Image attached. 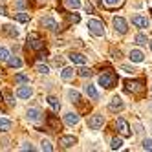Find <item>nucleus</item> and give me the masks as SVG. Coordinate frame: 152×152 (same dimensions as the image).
Masks as SVG:
<instances>
[{"label":"nucleus","mask_w":152,"mask_h":152,"mask_svg":"<svg viewBox=\"0 0 152 152\" xmlns=\"http://www.w3.org/2000/svg\"><path fill=\"white\" fill-rule=\"evenodd\" d=\"M59 145L62 148H72L73 145H77V137H75V136H62L59 139Z\"/></svg>","instance_id":"obj_8"},{"label":"nucleus","mask_w":152,"mask_h":152,"mask_svg":"<svg viewBox=\"0 0 152 152\" xmlns=\"http://www.w3.org/2000/svg\"><path fill=\"white\" fill-rule=\"evenodd\" d=\"M114 28H115V31H119V33H121V35H125L126 31H128L126 20H125L123 17H115V18H114Z\"/></svg>","instance_id":"obj_7"},{"label":"nucleus","mask_w":152,"mask_h":152,"mask_svg":"<svg viewBox=\"0 0 152 152\" xmlns=\"http://www.w3.org/2000/svg\"><path fill=\"white\" fill-rule=\"evenodd\" d=\"M61 77H62V81H72L75 77V70L73 68H62Z\"/></svg>","instance_id":"obj_16"},{"label":"nucleus","mask_w":152,"mask_h":152,"mask_svg":"<svg viewBox=\"0 0 152 152\" xmlns=\"http://www.w3.org/2000/svg\"><path fill=\"white\" fill-rule=\"evenodd\" d=\"M84 94L90 97V99H99V92L95 90V86H92V84H86L84 86Z\"/></svg>","instance_id":"obj_15"},{"label":"nucleus","mask_w":152,"mask_h":152,"mask_svg":"<svg viewBox=\"0 0 152 152\" xmlns=\"http://www.w3.org/2000/svg\"><path fill=\"white\" fill-rule=\"evenodd\" d=\"M64 4L70 9H77V7H81V0H64Z\"/></svg>","instance_id":"obj_24"},{"label":"nucleus","mask_w":152,"mask_h":152,"mask_svg":"<svg viewBox=\"0 0 152 152\" xmlns=\"http://www.w3.org/2000/svg\"><path fill=\"white\" fill-rule=\"evenodd\" d=\"M64 123H66V125H77L79 123V115L73 114V112H70V114L64 115Z\"/></svg>","instance_id":"obj_18"},{"label":"nucleus","mask_w":152,"mask_h":152,"mask_svg":"<svg viewBox=\"0 0 152 152\" xmlns=\"http://www.w3.org/2000/svg\"><path fill=\"white\" fill-rule=\"evenodd\" d=\"M84 9H86L88 13H92V11H94V6H92L90 2H86V4H84Z\"/></svg>","instance_id":"obj_38"},{"label":"nucleus","mask_w":152,"mask_h":152,"mask_svg":"<svg viewBox=\"0 0 152 152\" xmlns=\"http://www.w3.org/2000/svg\"><path fill=\"white\" fill-rule=\"evenodd\" d=\"M0 15H6V7L4 6H0Z\"/></svg>","instance_id":"obj_42"},{"label":"nucleus","mask_w":152,"mask_h":152,"mask_svg":"<svg viewBox=\"0 0 152 152\" xmlns=\"http://www.w3.org/2000/svg\"><path fill=\"white\" fill-rule=\"evenodd\" d=\"M15 6H17L18 9H22V7L28 6V0H15Z\"/></svg>","instance_id":"obj_34"},{"label":"nucleus","mask_w":152,"mask_h":152,"mask_svg":"<svg viewBox=\"0 0 152 152\" xmlns=\"http://www.w3.org/2000/svg\"><path fill=\"white\" fill-rule=\"evenodd\" d=\"M4 31H6V33H9L11 37H17V35H18V31H17V29H13L11 26H4Z\"/></svg>","instance_id":"obj_31"},{"label":"nucleus","mask_w":152,"mask_h":152,"mask_svg":"<svg viewBox=\"0 0 152 152\" xmlns=\"http://www.w3.org/2000/svg\"><path fill=\"white\" fill-rule=\"evenodd\" d=\"M88 29H90V33L95 35V37H103L104 35V24L101 22V20H97V18H90L88 20Z\"/></svg>","instance_id":"obj_1"},{"label":"nucleus","mask_w":152,"mask_h":152,"mask_svg":"<svg viewBox=\"0 0 152 152\" xmlns=\"http://www.w3.org/2000/svg\"><path fill=\"white\" fill-rule=\"evenodd\" d=\"M48 103H50V106L53 108V110H61V103H59V99H57V97H53V95H50L48 97Z\"/></svg>","instance_id":"obj_22"},{"label":"nucleus","mask_w":152,"mask_h":152,"mask_svg":"<svg viewBox=\"0 0 152 152\" xmlns=\"http://www.w3.org/2000/svg\"><path fill=\"white\" fill-rule=\"evenodd\" d=\"M37 57H39L40 61H42V59H46V57H48V51H46V50H44V51H39V55H37Z\"/></svg>","instance_id":"obj_39"},{"label":"nucleus","mask_w":152,"mask_h":152,"mask_svg":"<svg viewBox=\"0 0 152 152\" xmlns=\"http://www.w3.org/2000/svg\"><path fill=\"white\" fill-rule=\"evenodd\" d=\"M6 101H7L9 106H13V104H15V101H13V97H11V95H7V97H6Z\"/></svg>","instance_id":"obj_40"},{"label":"nucleus","mask_w":152,"mask_h":152,"mask_svg":"<svg viewBox=\"0 0 152 152\" xmlns=\"http://www.w3.org/2000/svg\"><path fill=\"white\" fill-rule=\"evenodd\" d=\"M15 18L18 20V22H28V20H29V15H28V13H24V11H20V13H17V15H15Z\"/></svg>","instance_id":"obj_27"},{"label":"nucleus","mask_w":152,"mask_h":152,"mask_svg":"<svg viewBox=\"0 0 152 152\" xmlns=\"http://www.w3.org/2000/svg\"><path fill=\"white\" fill-rule=\"evenodd\" d=\"M143 148L152 152V139H145V141H143Z\"/></svg>","instance_id":"obj_35"},{"label":"nucleus","mask_w":152,"mask_h":152,"mask_svg":"<svg viewBox=\"0 0 152 152\" xmlns=\"http://www.w3.org/2000/svg\"><path fill=\"white\" fill-rule=\"evenodd\" d=\"M117 77L112 73V72H108V73H101L99 75V84L104 86V88H114V84H115Z\"/></svg>","instance_id":"obj_2"},{"label":"nucleus","mask_w":152,"mask_h":152,"mask_svg":"<svg viewBox=\"0 0 152 152\" xmlns=\"http://www.w3.org/2000/svg\"><path fill=\"white\" fill-rule=\"evenodd\" d=\"M123 108H125V103H123L121 97H114L112 103L108 104V110L110 112H119V110H123Z\"/></svg>","instance_id":"obj_9"},{"label":"nucleus","mask_w":152,"mask_h":152,"mask_svg":"<svg viewBox=\"0 0 152 152\" xmlns=\"http://www.w3.org/2000/svg\"><path fill=\"white\" fill-rule=\"evenodd\" d=\"M28 148H29V150H35V148H33V147H31V145H28V143H24V147H22V150H28Z\"/></svg>","instance_id":"obj_41"},{"label":"nucleus","mask_w":152,"mask_h":152,"mask_svg":"<svg viewBox=\"0 0 152 152\" xmlns=\"http://www.w3.org/2000/svg\"><path fill=\"white\" fill-rule=\"evenodd\" d=\"M4 99V95H2V92H0V101H2Z\"/></svg>","instance_id":"obj_43"},{"label":"nucleus","mask_w":152,"mask_h":152,"mask_svg":"<svg viewBox=\"0 0 152 152\" xmlns=\"http://www.w3.org/2000/svg\"><path fill=\"white\" fill-rule=\"evenodd\" d=\"M7 59H9V50L0 48V61H7Z\"/></svg>","instance_id":"obj_30"},{"label":"nucleus","mask_w":152,"mask_h":152,"mask_svg":"<svg viewBox=\"0 0 152 152\" xmlns=\"http://www.w3.org/2000/svg\"><path fill=\"white\" fill-rule=\"evenodd\" d=\"M70 61L73 64H81V66H84V64L88 62V57H84L83 53H70Z\"/></svg>","instance_id":"obj_11"},{"label":"nucleus","mask_w":152,"mask_h":152,"mask_svg":"<svg viewBox=\"0 0 152 152\" xmlns=\"http://www.w3.org/2000/svg\"><path fill=\"white\" fill-rule=\"evenodd\" d=\"M123 2H125V0H103L104 7H108V9H115L119 6H123Z\"/></svg>","instance_id":"obj_19"},{"label":"nucleus","mask_w":152,"mask_h":152,"mask_svg":"<svg viewBox=\"0 0 152 152\" xmlns=\"http://www.w3.org/2000/svg\"><path fill=\"white\" fill-rule=\"evenodd\" d=\"M15 81L17 83H29V77L24 73H18V75H15Z\"/></svg>","instance_id":"obj_29"},{"label":"nucleus","mask_w":152,"mask_h":152,"mask_svg":"<svg viewBox=\"0 0 152 152\" xmlns=\"http://www.w3.org/2000/svg\"><path fill=\"white\" fill-rule=\"evenodd\" d=\"M40 145H42V150H48V152H51V150H53V147H51V143H50V141H46V139H44V141H42V143H40Z\"/></svg>","instance_id":"obj_33"},{"label":"nucleus","mask_w":152,"mask_h":152,"mask_svg":"<svg viewBox=\"0 0 152 152\" xmlns=\"http://www.w3.org/2000/svg\"><path fill=\"white\" fill-rule=\"evenodd\" d=\"M136 42H137L139 46L147 44V42H148V40H147V35H145V33H137V35H136Z\"/></svg>","instance_id":"obj_26"},{"label":"nucleus","mask_w":152,"mask_h":152,"mask_svg":"<svg viewBox=\"0 0 152 152\" xmlns=\"http://www.w3.org/2000/svg\"><path fill=\"white\" fill-rule=\"evenodd\" d=\"M11 128V121L9 119H0V132H7Z\"/></svg>","instance_id":"obj_23"},{"label":"nucleus","mask_w":152,"mask_h":152,"mask_svg":"<svg viewBox=\"0 0 152 152\" xmlns=\"http://www.w3.org/2000/svg\"><path fill=\"white\" fill-rule=\"evenodd\" d=\"M37 72H39V73H48L50 68H48V66H42V64H40V66H37Z\"/></svg>","instance_id":"obj_37"},{"label":"nucleus","mask_w":152,"mask_h":152,"mask_svg":"<svg viewBox=\"0 0 152 152\" xmlns=\"http://www.w3.org/2000/svg\"><path fill=\"white\" fill-rule=\"evenodd\" d=\"M28 46L33 48V50H42V46H44V40L39 37V33H29V35H28Z\"/></svg>","instance_id":"obj_4"},{"label":"nucleus","mask_w":152,"mask_h":152,"mask_svg":"<svg viewBox=\"0 0 152 152\" xmlns=\"http://www.w3.org/2000/svg\"><path fill=\"white\" fill-rule=\"evenodd\" d=\"M103 123H104V117H103L101 114H94V115L88 119V126H90L92 130L101 128V126H103Z\"/></svg>","instance_id":"obj_5"},{"label":"nucleus","mask_w":152,"mask_h":152,"mask_svg":"<svg viewBox=\"0 0 152 152\" xmlns=\"http://www.w3.org/2000/svg\"><path fill=\"white\" fill-rule=\"evenodd\" d=\"M125 86H126V90L132 92V94H143V90H145V83L139 81V79L137 81H126Z\"/></svg>","instance_id":"obj_3"},{"label":"nucleus","mask_w":152,"mask_h":152,"mask_svg":"<svg viewBox=\"0 0 152 152\" xmlns=\"http://www.w3.org/2000/svg\"><path fill=\"white\" fill-rule=\"evenodd\" d=\"M68 97L72 99V103H79L81 94H79V92H75V90H70V92H68Z\"/></svg>","instance_id":"obj_25"},{"label":"nucleus","mask_w":152,"mask_h":152,"mask_svg":"<svg viewBox=\"0 0 152 152\" xmlns=\"http://www.w3.org/2000/svg\"><path fill=\"white\" fill-rule=\"evenodd\" d=\"M132 24L137 26V28H148V18L141 17V15H136V17H132Z\"/></svg>","instance_id":"obj_14"},{"label":"nucleus","mask_w":152,"mask_h":152,"mask_svg":"<svg viewBox=\"0 0 152 152\" xmlns=\"http://www.w3.org/2000/svg\"><path fill=\"white\" fill-rule=\"evenodd\" d=\"M115 128H117V132L121 134V136H125V137L130 136V126H128V123L125 121L123 117H119L117 121H115Z\"/></svg>","instance_id":"obj_6"},{"label":"nucleus","mask_w":152,"mask_h":152,"mask_svg":"<svg viewBox=\"0 0 152 152\" xmlns=\"http://www.w3.org/2000/svg\"><path fill=\"white\" fill-rule=\"evenodd\" d=\"M79 75H81V77H90V75H92V70H90V68H81V70H79Z\"/></svg>","instance_id":"obj_32"},{"label":"nucleus","mask_w":152,"mask_h":152,"mask_svg":"<svg viewBox=\"0 0 152 152\" xmlns=\"http://www.w3.org/2000/svg\"><path fill=\"white\" fill-rule=\"evenodd\" d=\"M150 50H152V42H150Z\"/></svg>","instance_id":"obj_44"},{"label":"nucleus","mask_w":152,"mask_h":152,"mask_svg":"<svg viewBox=\"0 0 152 152\" xmlns=\"http://www.w3.org/2000/svg\"><path fill=\"white\" fill-rule=\"evenodd\" d=\"M40 24L44 26V28H48L50 31H57V29H59L57 22H55V20H53L51 17H46V18H42V20H40Z\"/></svg>","instance_id":"obj_12"},{"label":"nucleus","mask_w":152,"mask_h":152,"mask_svg":"<svg viewBox=\"0 0 152 152\" xmlns=\"http://www.w3.org/2000/svg\"><path fill=\"white\" fill-rule=\"evenodd\" d=\"M68 20H70V22H73V24H77L81 18H79V15H73L72 13V15H68Z\"/></svg>","instance_id":"obj_36"},{"label":"nucleus","mask_w":152,"mask_h":152,"mask_svg":"<svg viewBox=\"0 0 152 152\" xmlns=\"http://www.w3.org/2000/svg\"><path fill=\"white\" fill-rule=\"evenodd\" d=\"M28 119H29V121H33V123H39L40 119H42V112L37 110V108H29V110H28Z\"/></svg>","instance_id":"obj_13"},{"label":"nucleus","mask_w":152,"mask_h":152,"mask_svg":"<svg viewBox=\"0 0 152 152\" xmlns=\"http://www.w3.org/2000/svg\"><path fill=\"white\" fill-rule=\"evenodd\" d=\"M145 55H143V51H139V50H132L130 51V61L132 62H143Z\"/></svg>","instance_id":"obj_17"},{"label":"nucleus","mask_w":152,"mask_h":152,"mask_svg":"<svg viewBox=\"0 0 152 152\" xmlns=\"http://www.w3.org/2000/svg\"><path fill=\"white\" fill-rule=\"evenodd\" d=\"M121 145H123V141L119 139V137H115V139H112L110 148H112V150H117V148H121Z\"/></svg>","instance_id":"obj_28"},{"label":"nucleus","mask_w":152,"mask_h":152,"mask_svg":"<svg viewBox=\"0 0 152 152\" xmlns=\"http://www.w3.org/2000/svg\"><path fill=\"white\" fill-rule=\"evenodd\" d=\"M17 95L20 97V99H28V97H31V95H33V88H31L29 84H26V86H20V88L17 90Z\"/></svg>","instance_id":"obj_10"},{"label":"nucleus","mask_w":152,"mask_h":152,"mask_svg":"<svg viewBox=\"0 0 152 152\" xmlns=\"http://www.w3.org/2000/svg\"><path fill=\"white\" fill-rule=\"evenodd\" d=\"M48 125L51 126V130H55V132H59V130H61V123L55 119V115H48Z\"/></svg>","instance_id":"obj_20"},{"label":"nucleus","mask_w":152,"mask_h":152,"mask_svg":"<svg viewBox=\"0 0 152 152\" xmlns=\"http://www.w3.org/2000/svg\"><path fill=\"white\" fill-rule=\"evenodd\" d=\"M7 64H9L11 68H20V66H22V61H20L18 57H11V55H9V59H7Z\"/></svg>","instance_id":"obj_21"}]
</instances>
